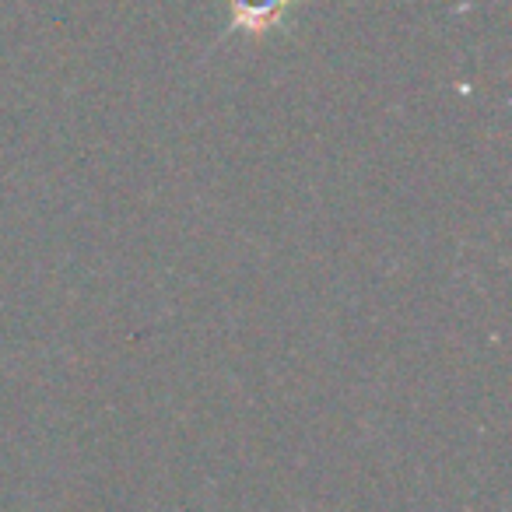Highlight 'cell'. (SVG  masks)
<instances>
[{"instance_id":"obj_1","label":"cell","mask_w":512,"mask_h":512,"mask_svg":"<svg viewBox=\"0 0 512 512\" xmlns=\"http://www.w3.org/2000/svg\"><path fill=\"white\" fill-rule=\"evenodd\" d=\"M285 0H235V18H239L242 29H267L271 22H278Z\"/></svg>"}]
</instances>
